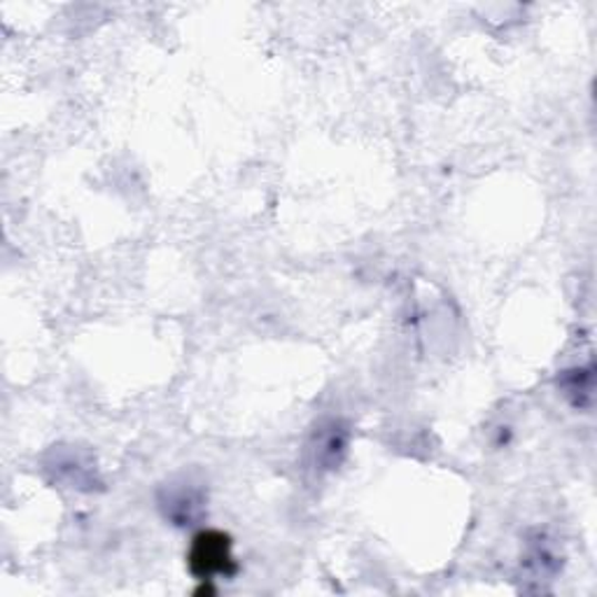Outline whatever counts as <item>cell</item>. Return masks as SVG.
I'll return each instance as SVG.
<instances>
[{
	"label": "cell",
	"mask_w": 597,
	"mask_h": 597,
	"mask_svg": "<svg viewBox=\"0 0 597 597\" xmlns=\"http://www.w3.org/2000/svg\"><path fill=\"white\" fill-rule=\"evenodd\" d=\"M348 448V432L341 429L336 423L327 427V432H320L317 442H315V465H323L327 469H334L343 453Z\"/></svg>",
	"instance_id": "obj_3"
},
{
	"label": "cell",
	"mask_w": 597,
	"mask_h": 597,
	"mask_svg": "<svg viewBox=\"0 0 597 597\" xmlns=\"http://www.w3.org/2000/svg\"><path fill=\"white\" fill-rule=\"evenodd\" d=\"M203 504L205 495L199 486L188 484H178L171 486L159 497V507H162L166 520H171L178 527H185L196 523V518L203 514Z\"/></svg>",
	"instance_id": "obj_2"
},
{
	"label": "cell",
	"mask_w": 597,
	"mask_h": 597,
	"mask_svg": "<svg viewBox=\"0 0 597 597\" xmlns=\"http://www.w3.org/2000/svg\"><path fill=\"white\" fill-rule=\"evenodd\" d=\"M190 569L201 581H213V577H234L239 565L232 556V539L215 530L196 535L190 550Z\"/></svg>",
	"instance_id": "obj_1"
}]
</instances>
